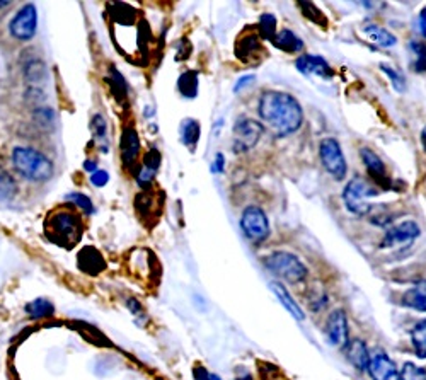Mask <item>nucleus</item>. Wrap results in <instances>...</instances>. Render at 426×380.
<instances>
[{"mask_svg": "<svg viewBox=\"0 0 426 380\" xmlns=\"http://www.w3.org/2000/svg\"><path fill=\"white\" fill-rule=\"evenodd\" d=\"M258 115L276 136H287L297 132L303 121L300 102L292 94L268 90L258 102Z\"/></svg>", "mask_w": 426, "mask_h": 380, "instance_id": "nucleus-1", "label": "nucleus"}, {"mask_svg": "<svg viewBox=\"0 0 426 380\" xmlns=\"http://www.w3.org/2000/svg\"><path fill=\"white\" fill-rule=\"evenodd\" d=\"M45 237L63 249H74L82 241L84 222L70 208H56L45 219Z\"/></svg>", "mask_w": 426, "mask_h": 380, "instance_id": "nucleus-2", "label": "nucleus"}, {"mask_svg": "<svg viewBox=\"0 0 426 380\" xmlns=\"http://www.w3.org/2000/svg\"><path fill=\"white\" fill-rule=\"evenodd\" d=\"M14 171L26 181L47 182L55 174V167L43 152L33 147H14L10 154Z\"/></svg>", "mask_w": 426, "mask_h": 380, "instance_id": "nucleus-3", "label": "nucleus"}, {"mask_svg": "<svg viewBox=\"0 0 426 380\" xmlns=\"http://www.w3.org/2000/svg\"><path fill=\"white\" fill-rule=\"evenodd\" d=\"M265 268L271 271L287 283L297 285L300 281L307 278V268L295 254L287 253V251H276V253L269 254L262 261Z\"/></svg>", "mask_w": 426, "mask_h": 380, "instance_id": "nucleus-4", "label": "nucleus"}, {"mask_svg": "<svg viewBox=\"0 0 426 380\" xmlns=\"http://www.w3.org/2000/svg\"><path fill=\"white\" fill-rule=\"evenodd\" d=\"M382 189H379L374 182H368L363 177H355L346 184L343 191V200L346 208L352 212L353 215L365 216L372 210L370 200L380 195Z\"/></svg>", "mask_w": 426, "mask_h": 380, "instance_id": "nucleus-5", "label": "nucleus"}, {"mask_svg": "<svg viewBox=\"0 0 426 380\" xmlns=\"http://www.w3.org/2000/svg\"><path fill=\"white\" fill-rule=\"evenodd\" d=\"M262 132V125L260 121H254L251 118H239L234 125V140H232V147L237 154L247 152L253 149L258 142H260Z\"/></svg>", "mask_w": 426, "mask_h": 380, "instance_id": "nucleus-6", "label": "nucleus"}, {"mask_svg": "<svg viewBox=\"0 0 426 380\" xmlns=\"http://www.w3.org/2000/svg\"><path fill=\"white\" fill-rule=\"evenodd\" d=\"M241 229L254 244H260L269 235L268 216L260 207H247L241 216Z\"/></svg>", "mask_w": 426, "mask_h": 380, "instance_id": "nucleus-7", "label": "nucleus"}, {"mask_svg": "<svg viewBox=\"0 0 426 380\" xmlns=\"http://www.w3.org/2000/svg\"><path fill=\"white\" fill-rule=\"evenodd\" d=\"M319 155H321V162L324 169L328 171L334 180H343L346 176V159L343 150H341L340 143L334 138H324L319 145Z\"/></svg>", "mask_w": 426, "mask_h": 380, "instance_id": "nucleus-8", "label": "nucleus"}, {"mask_svg": "<svg viewBox=\"0 0 426 380\" xmlns=\"http://www.w3.org/2000/svg\"><path fill=\"white\" fill-rule=\"evenodd\" d=\"M38 31V13L33 2L24 3L9 24L10 36L17 41H31Z\"/></svg>", "mask_w": 426, "mask_h": 380, "instance_id": "nucleus-9", "label": "nucleus"}, {"mask_svg": "<svg viewBox=\"0 0 426 380\" xmlns=\"http://www.w3.org/2000/svg\"><path fill=\"white\" fill-rule=\"evenodd\" d=\"M235 56L246 65H254L261 62V55L265 53L261 45V36L256 33H246L235 41Z\"/></svg>", "mask_w": 426, "mask_h": 380, "instance_id": "nucleus-10", "label": "nucleus"}, {"mask_svg": "<svg viewBox=\"0 0 426 380\" xmlns=\"http://www.w3.org/2000/svg\"><path fill=\"white\" fill-rule=\"evenodd\" d=\"M360 157H361V162H363L365 167H367L368 174H370L372 182H374L379 189L393 188V181H390V177L387 176L386 166H384L382 159H380L374 150L361 149Z\"/></svg>", "mask_w": 426, "mask_h": 380, "instance_id": "nucleus-11", "label": "nucleus"}, {"mask_svg": "<svg viewBox=\"0 0 426 380\" xmlns=\"http://www.w3.org/2000/svg\"><path fill=\"white\" fill-rule=\"evenodd\" d=\"M348 321L343 310H334L329 314L328 322H326V334L331 345L338 348H343L348 345Z\"/></svg>", "mask_w": 426, "mask_h": 380, "instance_id": "nucleus-12", "label": "nucleus"}, {"mask_svg": "<svg viewBox=\"0 0 426 380\" xmlns=\"http://www.w3.org/2000/svg\"><path fill=\"white\" fill-rule=\"evenodd\" d=\"M420 234L421 230L418 223L413 220H406V222L387 230L386 237L380 242V248H394V246L404 244V242H413Z\"/></svg>", "mask_w": 426, "mask_h": 380, "instance_id": "nucleus-13", "label": "nucleus"}, {"mask_svg": "<svg viewBox=\"0 0 426 380\" xmlns=\"http://www.w3.org/2000/svg\"><path fill=\"white\" fill-rule=\"evenodd\" d=\"M367 370L372 380H401V372L397 370L395 363L384 351L370 356V363H368Z\"/></svg>", "mask_w": 426, "mask_h": 380, "instance_id": "nucleus-14", "label": "nucleus"}, {"mask_svg": "<svg viewBox=\"0 0 426 380\" xmlns=\"http://www.w3.org/2000/svg\"><path fill=\"white\" fill-rule=\"evenodd\" d=\"M120 152H121V161L127 167H132L135 164L136 157L140 154V138H139V132L132 127V125H127L121 130V140H120Z\"/></svg>", "mask_w": 426, "mask_h": 380, "instance_id": "nucleus-15", "label": "nucleus"}, {"mask_svg": "<svg viewBox=\"0 0 426 380\" xmlns=\"http://www.w3.org/2000/svg\"><path fill=\"white\" fill-rule=\"evenodd\" d=\"M295 65L297 70L302 72L303 75H314V77L322 79H331L334 75L329 63L317 55H302L300 58H297Z\"/></svg>", "mask_w": 426, "mask_h": 380, "instance_id": "nucleus-16", "label": "nucleus"}, {"mask_svg": "<svg viewBox=\"0 0 426 380\" xmlns=\"http://www.w3.org/2000/svg\"><path fill=\"white\" fill-rule=\"evenodd\" d=\"M77 266L82 273H86V275L96 276L106 269V261L96 248H93V246H86V248L79 251Z\"/></svg>", "mask_w": 426, "mask_h": 380, "instance_id": "nucleus-17", "label": "nucleus"}, {"mask_svg": "<svg viewBox=\"0 0 426 380\" xmlns=\"http://www.w3.org/2000/svg\"><path fill=\"white\" fill-rule=\"evenodd\" d=\"M345 355L348 362L358 370H367L370 363V351H368L367 343L363 340H349L345 347Z\"/></svg>", "mask_w": 426, "mask_h": 380, "instance_id": "nucleus-18", "label": "nucleus"}, {"mask_svg": "<svg viewBox=\"0 0 426 380\" xmlns=\"http://www.w3.org/2000/svg\"><path fill=\"white\" fill-rule=\"evenodd\" d=\"M24 79L33 89H41L48 81V70L43 60L33 58L24 65Z\"/></svg>", "mask_w": 426, "mask_h": 380, "instance_id": "nucleus-19", "label": "nucleus"}, {"mask_svg": "<svg viewBox=\"0 0 426 380\" xmlns=\"http://www.w3.org/2000/svg\"><path fill=\"white\" fill-rule=\"evenodd\" d=\"M402 306L409 307V309L426 312V280H420L414 283L413 288H409L404 295H402Z\"/></svg>", "mask_w": 426, "mask_h": 380, "instance_id": "nucleus-20", "label": "nucleus"}, {"mask_svg": "<svg viewBox=\"0 0 426 380\" xmlns=\"http://www.w3.org/2000/svg\"><path fill=\"white\" fill-rule=\"evenodd\" d=\"M271 43L273 47L285 53H299L303 48V41L290 29H281V31L276 33Z\"/></svg>", "mask_w": 426, "mask_h": 380, "instance_id": "nucleus-21", "label": "nucleus"}, {"mask_svg": "<svg viewBox=\"0 0 426 380\" xmlns=\"http://www.w3.org/2000/svg\"><path fill=\"white\" fill-rule=\"evenodd\" d=\"M361 31H363L365 38H367L368 41L379 45V47L390 48V47H394V45H397V38H395L393 33L387 31L386 28H382V26L367 24L361 28Z\"/></svg>", "mask_w": 426, "mask_h": 380, "instance_id": "nucleus-22", "label": "nucleus"}, {"mask_svg": "<svg viewBox=\"0 0 426 380\" xmlns=\"http://www.w3.org/2000/svg\"><path fill=\"white\" fill-rule=\"evenodd\" d=\"M271 288H273V292L276 294V297H278V300L281 302V306L287 309V312H290V315L295 319V321H303V319H306V315H303L302 309H300V306L295 302L294 299H292L290 292L287 290V287H285V285H281L280 281H273Z\"/></svg>", "mask_w": 426, "mask_h": 380, "instance_id": "nucleus-23", "label": "nucleus"}, {"mask_svg": "<svg viewBox=\"0 0 426 380\" xmlns=\"http://www.w3.org/2000/svg\"><path fill=\"white\" fill-rule=\"evenodd\" d=\"M17 195V182L13 174L0 166V203H9L16 198Z\"/></svg>", "mask_w": 426, "mask_h": 380, "instance_id": "nucleus-24", "label": "nucleus"}, {"mask_svg": "<svg viewBox=\"0 0 426 380\" xmlns=\"http://www.w3.org/2000/svg\"><path fill=\"white\" fill-rule=\"evenodd\" d=\"M198 86L200 82H198V74L195 70H186L178 79V90L186 100H195L198 96Z\"/></svg>", "mask_w": 426, "mask_h": 380, "instance_id": "nucleus-25", "label": "nucleus"}, {"mask_svg": "<svg viewBox=\"0 0 426 380\" xmlns=\"http://www.w3.org/2000/svg\"><path fill=\"white\" fill-rule=\"evenodd\" d=\"M181 133V142L184 143L186 147H189V150H195L198 140H200L201 135V128L200 123L196 120H184L180 127Z\"/></svg>", "mask_w": 426, "mask_h": 380, "instance_id": "nucleus-26", "label": "nucleus"}, {"mask_svg": "<svg viewBox=\"0 0 426 380\" xmlns=\"http://www.w3.org/2000/svg\"><path fill=\"white\" fill-rule=\"evenodd\" d=\"M411 343H413L418 358H426V319H421L411 329Z\"/></svg>", "mask_w": 426, "mask_h": 380, "instance_id": "nucleus-27", "label": "nucleus"}, {"mask_svg": "<svg viewBox=\"0 0 426 380\" xmlns=\"http://www.w3.org/2000/svg\"><path fill=\"white\" fill-rule=\"evenodd\" d=\"M26 314L33 319H48L55 315V306L48 299H36L26 306Z\"/></svg>", "mask_w": 426, "mask_h": 380, "instance_id": "nucleus-28", "label": "nucleus"}, {"mask_svg": "<svg viewBox=\"0 0 426 380\" xmlns=\"http://www.w3.org/2000/svg\"><path fill=\"white\" fill-rule=\"evenodd\" d=\"M109 86H111L113 90V96L116 97L118 102H121L123 104V101L127 100L128 96V84L125 81L123 75L120 74V72L116 70V68L111 67V70H109Z\"/></svg>", "mask_w": 426, "mask_h": 380, "instance_id": "nucleus-29", "label": "nucleus"}, {"mask_svg": "<svg viewBox=\"0 0 426 380\" xmlns=\"http://www.w3.org/2000/svg\"><path fill=\"white\" fill-rule=\"evenodd\" d=\"M33 120L43 130H52L55 127V111L48 106H40V108L34 109Z\"/></svg>", "mask_w": 426, "mask_h": 380, "instance_id": "nucleus-30", "label": "nucleus"}, {"mask_svg": "<svg viewBox=\"0 0 426 380\" xmlns=\"http://www.w3.org/2000/svg\"><path fill=\"white\" fill-rule=\"evenodd\" d=\"M411 52L414 55L413 68L418 74H426V45L421 41H411L409 43Z\"/></svg>", "mask_w": 426, "mask_h": 380, "instance_id": "nucleus-31", "label": "nucleus"}, {"mask_svg": "<svg viewBox=\"0 0 426 380\" xmlns=\"http://www.w3.org/2000/svg\"><path fill=\"white\" fill-rule=\"evenodd\" d=\"M299 7L302 9L303 16L309 19L310 22L319 24L321 28H328V17H326L324 14L317 9V6H314V3H310V2H300Z\"/></svg>", "mask_w": 426, "mask_h": 380, "instance_id": "nucleus-32", "label": "nucleus"}, {"mask_svg": "<svg viewBox=\"0 0 426 380\" xmlns=\"http://www.w3.org/2000/svg\"><path fill=\"white\" fill-rule=\"evenodd\" d=\"M258 33L262 40L271 41L276 34V17L273 14H262L260 17V26H258Z\"/></svg>", "mask_w": 426, "mask_h": 380, "instance_id": "nucleus-33", "label": "nucleus"}, {"mask_svg": "<svg viewBox=\"0 0 426 380\" xmlns=\"http://www.w3.org/2000/svg\"><path fill=\"white\" fill-rule=\"evenodd\" d=\"M65 200L70 201V203H74L75 207L79 208V210H82L84 215H93L94 212H96V208H94L93 201L87 195H84V193H68L65 195Z\"/></svg>", "mask_w": 426, "mask_h": 380, "instance_id": "nucleus-34", "label": "nucleus"}, {"mask_svg": "<svg viewBox=\"0 0 426 380\" xmlns=\"http://www.w3.org/2000/svg\"><path fill=\"white\" fill-rule=\"evenodd\" d=\"M380 70L384 72V74L387 75V77L390 79V84H393V87L397 93H404L406 90V79L404 75L401 74L399 70H395V68H393L390 65H387V63H382L380 65Z\"/></svg>", "mask_w": 426, "mask_h": 380, "instance_id": "nucleus-35", "label": "nucleus"}, {"mask_svg": "<svg viewBox=\"0 0 426 380\" xmlns=\"http://www.w3.org/2000/svg\"><path fill=\"white\" fill-rule=\"evenodd\" d=\"M401 380H426V370L414 363H404L401 370Z\"/></svg>", "mask_w": 426, "mask_h": 380, "instance_id": "nucleus-36", "label": "nucleus"}, {"mask_svg": "<svg viewBox=\"0 0 426 380\" xmlns=\"http://www.w3.org/2000/svg\"><path fill=\"white\" fill-rule=\"evenodd\" d=\"M161 162H162V155L155 147H152V149L145 154V157H143V167L152 171V173H155V171L161 167Z\"/></svg>", "mask_w": 426, "mask_h": 380, "instance_id": "nucleus-37", "label": "nucleus"}, {"mask_svg": "<svg viewBox=\"0 0 426 380\" xmlns=\"http://www.w3.org/2000/svg\"><path fill=\"white\" fill-rule=\"evenodd\" d=\"M90 130H93L96 138H106V133H108V123H106L104 116L102 115H94L93 121H90Z\"/></svg>", "mask_w": 426, "mask_h": 380, "instance_id": "nucleus-38", "label": "nucleus"}, {"mask_svg": "<svg viewBox=\"0 0 426 380\" xmlns=\"http://www.w3.org/2000/svg\"><path fill=\"white\" fill-rule=\"evenodd\" d=\"M154 174L155 173H152V171L145 169V167H143V166L140 167V169L135 173V180H136V182H139L140 188L147 189L148 186L152 184V181H154Z\"/></svg>", "mask_w": 426, "mask_h": 380, "instance_id": "nucleus-39", "label": "nucleus"}, {"mask_svg": "<svg viewBox=\"0 0 426 380\" xmlns=\"http://www.w3.org/2000/svg\"><path fill=\"white\" fill-rule=\"evenodd\" d=\"M45 97L47 96H45V93L41 89H33V87H29V89L26 90V101L38 106V108H40L41 102L45 101Z\"/></svg>", "mask_w": 426, "mask_h": 380, "instance_id": "nucleus-40", "label": "nucleus"}, {"mask_svg": "<svg viewBox=\"0 0 426 380\" xmlns=\"http://www.w3.org/2000/svg\"><path fill=\"white\" fill-rule=\"evenodd\" d=\"M108 182H109V174L106 173V171L97 169L96 173L90 174V184L96 186V188H104Z\"/></svg>", "mask_w": 426, "mask_h": 380, "instance_id": "nucleus-41", "label": "nucleus"}, {"mask_svg": "<svg viewBox=\"0 0 426 380\" xmlns=\"http://www.w3.org/2000/svg\"><path fill=\"white\" fill-rule=\"evenodd\" d=\"M193 375H195V380H222V377H219L216 374H210V372H207V368L205 367H195Z\"/></svg>", "mask_w": 426, "mask_h": 380, "instance_id": "nucleus-42", "label": "nucleus"}, {"mask_svg": "<svg viewBox=\"0 0 426 380\" xmlns=\"http://www.w3.org/2000/svg\"><path fill=\"white\" fill-rule=\"evenodd\" d=\"M253 82H254V75H246V77H241V79H239V82L235 84L234 90H235V93H241V90L244 89V87L251 86V84H253Z\"/></svg>", "mask_w": 426, "mask_h": 380, "instance_id": "nucleus-43", "label": "nucleus"}, {"mask_svg": "<svg viewBox=\"0 0 426 380\" xmlns=\"http://www.w3.org/2000/svg\"><path fill=\"white\" fill-rule=\"evenodd\" d=\"M223 162H226V159H223V154H216L215 155V161H213V173H223Z\"/></svg>", "mask_w": 426, "mask_h": 380, "instance_id": "nucleus-44", "label": "nucleus"}, {"mask_svg": "<svg viewBox=\"0 0 426 380\" xmlns=\"http://www.w3.org/2000/svg\"><path fill=\"white\" fill-rule=\"evenodd\" d=\"M418 26H420V33L423 34V38H426V7L421 9L420 17H418Z\"/></svg>", "mask_w": 426, "mask_h": 380, "instance_id": "nucleus-45", "label": "nucleus"}, {"mask_svg": "<svg viewBox=\"0 0 426 380\" xmlns=\"http://www.w3.org/2000/svg\"><path fill=\"white\" fill-rule=\"evenodd\" d=\"M84 169L87 171V173H96L97 171V162L96 161H93V159H87L86 162H84Z\"/></svg>", "mask_w": 426, "mask_h": 380, "instance_id": "nucleus-46", "label": "nucleus"}, {"mask_svg": "<svg viewBox=\"0 0 426 380\" xmlns=\"http://www.w3.org/2000/svg\"><path fill=\"white\" fill-rule=\"evenodd\" d=\"M127 306L130 307V310H132L133 314H140V312H142V306H140V303L136 302L135 299H130V300H128Z\"/></svg>", "mask_w": 426, "mask_h": 380, "instance_id": "nucleus-47", "label": "nucleus"}, {"mask_svg": "<svg viewBox=\"0 0 426 380\" xmlns=\"http://www.w3.org/2000/svg\"><path fill=\"white\" fill-rule=\"evenodd\" d=\"M421 143H423V147L426 150V127L423 128V132H421Z\"/></svg>", "mask_w": 426, "mask_h": 380, "instance_id": "nucleus-48", "label": "nucleus"}, {"mask_svg": "<svg viewBox=\"0 0 426 380\" xmlns=\"http://www.w3.org/2000/svg\"><path fill=\"white\" fill-rule=\"evenodd\" d=\"M13 6V2H0V9H3V7H9Z\"/></svg>", "mask_w": 426, "mask_h": 380, "instance_id": "nucleus-49", "label": "nucleus"}, {"mask_svg": "<svg viewBox=\"0 0 426 380\" xmlns=\"http://www.w3.org/2000/svg\"><path fill=\"white\" fill-rule=\"evenodd\" d=\"M235 380H253V377H251V375H246V377H241V379H235Z\"/></svg>", "mask_w": 426, "mask_h": 380, "instance_id": "nucleus-50", "label": "nucleus"}]
</instances>
